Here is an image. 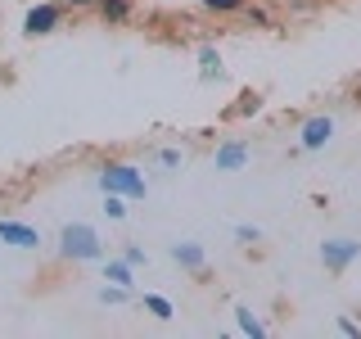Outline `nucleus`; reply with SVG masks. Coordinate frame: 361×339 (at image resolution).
<instances>
[{
	"label": "nucleus",
	"instance_id": "obj_1",
	"mask_svg": "<svg viewBox=\"0 0 361 339\" xmlns=\"http://www.w3.org/2000/svg\"><path fill=\"white\" fill-rule=\"evenodd\" d=\"M95 186L104 190V195H122V199H145V177H140V167H131V163H122V158H109V163H99V172H95Z\"/></svg>",
	"mask_w": 361,
	"mask_h": 339
},
{
	"label": "nucleus",
	"instance_id": "obj_2",
	"mask_svg": "<svg viewBox=\"0 0 361 339\" xmlns=\"http://www.w3.org/2000/svg\"><path fill=\"white\" fill-rule=\"evenodd\" d=\"M59 254L68 258V263H95V258H104V240H99L95 226L68 222L59 231Z\"/></svg>",
	"mask_w": 361,
	"mask_h": 339
},
{
	"label": "nucleus",
	"instance_id": "obj_3",
	"mask_svg": "<svg viewBox=\"0 0 361 339\" xmlns=\"http://www.w3.org/2000/svg\"><path fill=\"white\" fill-rule=\"evenodd\" d=\"M63 18H68V5H59V0H41V5H27L23 32H27V37H50V32H59Z\"/></svg>",
	"mask_w": 361,
	"mask_h": 339
},
{
	"label": "nucleus",
	"instance_id": "obj_4",
	"mask_svg": "<svg viewBox=\"0 0 361 339\" xmlns=\"http://www.w3.org/2000/svg\"><path fill=\"white\" fill-rule=\"evenodd\" d=\"M361 258V240H353V235H334V240H321V263L330 276H343L348 267H353Z\"/></svg>",
	"mask_w": 361,
	"mask_h": 339
},
{
	"label": "nucleus",
	"instance_id": "obj_5",
	"mask_svg": "<svg viewBox=\"0 0 361 339\" xmlns=\"http://www.w3.org/2000/svg\"><path fill=\"white\" fill-rule=\"evenodd\" d=\"M334 141V118L330 113H312V118H302V127H298V150H325V145Z\"/></svg>",
	"mask_w": 361,
	"mask_h": 339
},
{
	"label": "nucleus",
	"instance_id": "obj_6",
	"mask_svg": "<svg viewBox=\"0 0 361 339\" xmlns=\"http://www.w3.org/2000/svg\"><path fill=\"white\" fill-rule=\"evenodd\" d=\"M0 244H14V249H41V231L27 222L14 218H0Z\"/></svg>",
	"mask_w": 361,
	"mask_h": 339
},
{
	"label": "nucleus",
	"instance_id": "obj_7",
	"mask_svg": "<svg viewBox=\"0 0 361 339\" xmlns=\"http://www.w3.org/2000/svg\"><path fill=\"white\" fill-rule=\"evenodd\" d=\"M212 163H217V172H240L248 163V145L244 141H221L217 150H212Z\"/></svg>",
	"mask_w": 361,
	"mask_h": 339
},
{
	"label": "nucleus",
	"instance_id": "obj_8",
	"mask_svg": "<svg viewBox=\"0 0 361 339\" xmlns=\"http://www.w3.org/2000/svg\"><path fill=\"white\" fill-rule=\"evenodd\" d=\"M172 258H176L185 271H203V267H208V254H203V244H195V240L172 244Z\"/></svg>",
	"mask_w": 361,
	"mask_h": 339
},
{
	"label": "nucleus",
	"instance_id": "obj_9",
	"mask_svg": "<svg viewBox=\"0 0 361 339\" xmlns=\"http://www.w3.org/2000/svg\"><path fill=\"white\" fill-rule=\"evenodd\" d=\"M131 9H135V0H95V14L109 23V28H122V23L131 18Z\"/></svg>",
	"mask_w": 361,
	"mask_h": 339
},
{
	"label": "nucleus",
	"instance_id": "obj_10",
	"mask_svg": "<svg viewBox=\"0 0 361 339\" xmlns=\"http://www.w3.org/2000/svg\"><path fill=\"white\" fill-rule=\"evenodd\" d=\"M235 326H240V335H253V339H262V335H267V321H262V316H257L253 308H244V303L235 308Z\"/></svg>",
	"mask_w": 361,
	"mask_h": 339
},
{
	"label": "nucleus",
	"instance_id": "obj_11",
	"mask_svg": "<svg viewBox=\"0 0 361 339\" xmlns=\"http://www.w3.org/2000/svg\"><path fill=\"white\" fill-rule=\"evenodd\" d=\"M226 68H221V54H217V45H199V77L203 82H212V77H221Z\"/></svg>",
	"mask_w": 361,
	"mask_h": 339
},
{
	"label": "nucleus",
	"instance_id": "obj_12",
	"mask_svg": "<svg viewBox=\"0 0 361 339\" xmlns=\"http://www.w3.org/2000/svg\"><path fill=\"white\" fill-rule=\"evenodd\" d=\"M131 263H127V258H109V263H104V276H109V285H122V290H131Z\"/></svg>",
	"mask_w": 361,
	"mask_h": 339
},
{
	"label": "nucleus",
	"instance_id": "obj_13",
	"mask_svg": "<svg viewBox=\"0 0 361 339\" xmlns=\"http://www.w3.org/2000/svg\"><path fill=\"white\" fill-rule=\"evenodd\" d=\"M145 312H149L154 321H172V299H163V294H145Z\"/></svg>",
	"mask_w": 361,
	"mask_h": 339
},
{
	"label": "nucleus",
	"instance_id": "obj_14",
	"mask_svg": "<svg viewBox=\"0 0 361 339\" xmlns=\"http://www.w3.org/2000/svg\"><path fill=\"white\" fill-rule=\"evenodd\" d=\"M240 18H244V23H253V28H271V14H267V5H253V0H248V5L240 9Z\"/></svg>",
	"mask_w": 361,
	"mask_h": 339
},
{
	"label": "nucleus",
	"instance_id": "obj_15",
	"mask_svg": "<svg viewBox=\"0 0 361 339\" xmlns=\"http://www.w3.org/2000/svg\"><path fill=\"white\" fill-rule=\"evenodd\" d=\"M244 5H248V0H203V9H208V14H240Z\"/></svg>",
	"mask_w": 361,
	"mask_h": 339
},
{
	"label": "nucleus",
	"instance_id": "obj_16",
	"mask_svg": "<svg viewBox=\"0 0 361 339\" xmlns=\"http://www.w3.org/2000/svg\"><path fill=\"white\" fill-rule=\"evenodd\" d=\"M104 213H109V222H122V218H127V199H122V195H104Z\"/></svg>",
	"mask_w": 361,
	"mask_h": 339
},
{
	"label": "nucleus",
	"instance_id": "obj_17",
	"mask_svg": "<svg viewBox=\"0 0 361 339\" xmlns=\"http://www.w3.org/2000/svg\"><path fill=\"white\" fill-rule=\"evenodd\" d=\"M334 331H338V335H348V339H357V335H361V321H353V316H338Z\"/></svg>",
	"mask_w": 361,
	"mask_h": 339
},
{
	"label": "nucleus",
	"instance_id": "obj_18",
	"mask_svg": "<svg viewBox=\"0 0 361 339\" xmlns=\"http://www.w3.org/2000/svg\"><path fill=\"white\" fill-rule=\"evenodd\" d=\"M235 240H240V244H257L262 231H257V226H235Z\"/></svg>",
	"mask_w": 361,
	"mask_h": 339
},
{
	"label": "nucleus",
	"instance_id": "obj_19",
	"mask_svg": "<svg viewBox=\"0 0 361 339\" xmlns=\"http://www.w3.org/2000/svg\"><path fill=\"white\" fill-rule=\"evenodd\" d=\"M257 105H262V100H257L253 90H244V100H240V105H235L231 113H257Z\"/></svg>",
	"mask_w": 361,
	"mask_h": 339
},
{
	"label": "nucleus",
	"instance_id": "obj_20",
	"mask_svg": "<svg viewBox=\"0 0 361 339\" xmlns=\"http://www.w3.org/2000/svg\"><path fill=\"white\" fill-rule=\"evenodd\" d=\"M99 299H104V303H127V290H122V285H104Z\"/></svg>",
	"mask_w": 361,
	"mask_h": 339
},
{
	"label": "nucleus",
	"instance_id": "obj_21",
	"mask_svg": "<svg viewBox=\"0 0 361 339\" xmlns=\"http://www.w3.org/2000/svg\"><path fill=\"white\" fill-rule=\"evenodd\" d=\"M122 258H127L131 267H140V263H145V249H140V244H127V249H122Z\"/></svg>",
	"mask_w": 361,
	"mask_h": 339
},
{
	"label": "nucleus",
	"instance_id": "obj_22",
	"mask_svg": "<svg viewBox=\"0 0 361 339\" xmlns=\"http://www.w3.org/2000/svg\"><path fill=\"white\" fill-rule=\"evenodd\" d=\"M158 163H163V167H180V150H158Z\"/></svg>",
	"mask_w": 361,
	"mask_h": 339
},
{
	"label": "nucleus",
	"instance_id": "obj_23",
	"mask_svg": "<svg viewBox=\"0 0 361 339\" xmlns=\"http://www.w3.org/2000/svg\"><path fill=\"white\" fill-rule=\"evenodd\" d=\"M59 5H68L73 14H86V9H95V0H59Z\"/></svg>",
	"mask_w": 361,
	"mask_h": 339
}]
</instances>
